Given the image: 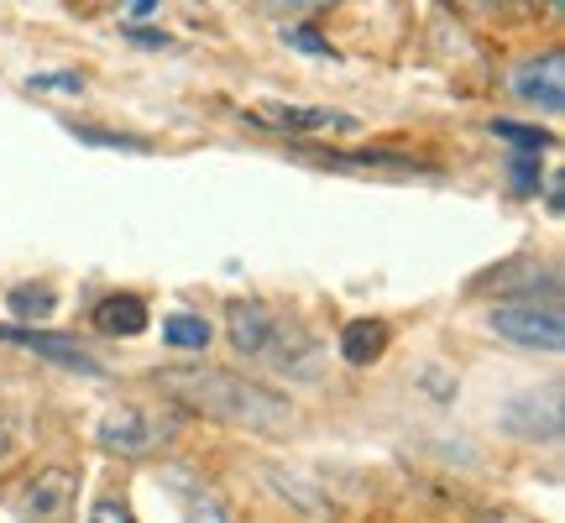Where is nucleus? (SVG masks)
<instances>
[{"label": "nucleus", "mask_w": 565, "mask_h": 523, "mask_svg": "<svg viewBox=\"0 0 565 523\" xmlns=\"http://www.w3.org/2000/svg\"><path fill=\"white\" fill-rule=\"evenodd\" d=\"M461 11H471V17H482V21H498L508 11V0H456Z\"/></svg>", "instance_id": "27"}, {"label": "nucleus", "mask_w": 565, "mask_h": 523, "mask_svg": "<svg viewBox=\"0 0 565 523\" xmlns=\"http://www.w3.org/2000/svg\"><path fill=\"white\" fill-rule=\"evenodd\" d=\"M498 429L529 445H561V429H565L561 387H524V393H513L498 408Z\"/></svg>", "instance_id": "3"}, {"label": "nucleus", "mask_w": 565, "mask_h": 523, "mask_svg": "<svg viewBox=\"0 0 565 523\" xmlns=\"http://www.w3.org/2000/svg\"><path fill=\"white\" fill-rule=\"evenodd\" d=\"M126 42H137V47H147V53L173 47V38H168V32H152V26H141V21H131V26H126Z\"/></svg>", "instance_id": "25"}, {"label": "nucleus", "mask_w": 565, "mask_h": 523, "mask_svg": "<svg viewBox=\"0 0 565 523\" xmlns=\"http://www.w3.org/2000/svg\"><path fill=\"white\" fill-rule=\"evenodd\" d=\"M89 320H95V330L110 335V341H137L141 330L152 324V314H147V299H141V293H105Z\"/></svg>", "instance_id": "12"}, {"label": "nucleus", "mask_w": 565, "mask_h": 523, "mask_svg": "<svg viewBox=\"0 0 565 523\" xmlns=\"http://www.w3.org/2000/svg\"><path fill=\"white\" fill-rule=\"evenodd\" d=\"M257 362H267L288 383H315L324 372V345L303 320H278L273 314V330H267V345Z\"/></svg>", "instance_id": "4"}, {"label": "nucleus", "mask_w": 565, "mask_h": 523, "mask_svg": "<svg viewBox=\"0 0 565 523\" xmlns=\"http://www.w3.org/2000/svg\"><path fill=\"white\" fill-rule=\"evenodd\" d=\"M0 345H26L32 356L42 362H58L68 372H84V377H105V366L84 351L74 335H53V330H11V324H0Z\"/></svg>", "instance_id": "10"}, {"label": "nucleus", "mask_w": 565, "mask_h": 523, "mask_svg": "<svg viewBox=\"0 0 565 523\" xmlns=\"http://www.w3.org/2000/svg\"><path fill=\"white\" fill-rule=\"evenodd\" d=\"M95 435H100L105 456H121V461H141V456H152V450H158V440H168V435H162V424H158V414H147V408H137V403L110 408Z\"/></svg>", "instance_id": "5"}, {"label": "nucleus", "mask_w": 565, "mask_h": 523, "mask_svg": "<svg viewBox=\"0 0 565 523\" xmlns=\"http://www.w3.org/2000/svg\"><path fill=\"white\" fill-rule=\"evenodd\" d=\"M487 330L503 335L508 345H519V351L561 356V345H565L561 299H503L498 309H487Z\"/></svg>", "instance_id": "2"}, {"label": "nucleus", "mask_w": 565, "mask_h": 523, "mask_svg": "<svg viewBox=\"0 0 565 523\" xmlns=\"http://www.w3.org/2000/svg\"><path fill=\"white\" fill-rule=\"evenodd\" d=\"M267 487H273L288 508H299L303 519H330V513H335V503H330V498H324L309 477H299V471H282V466H273V471H267Z\"/></svg>", "instance_id": "15"}, {"label": "nucleus", "mask_w": 565, "mask_h": 523, "mask_svg": "<svg viewBox=\"0 0 565 523\" xmlns=\"http://www.w3.org/2000/svg\"><path fill=\"white\" fill-rule=\"evenodd\" d=\"M545 210H550V215H561V210H565V179H561V173H550V179H545Z\"/></svg>", "instance_id": "28"}, {"label": "nucleus", "mask_w": 565, "mask_h": 523, "mask_svg": "<svg viewBox=\"0 0 565 523\" xmlns=\"http://www.w3.org/2000/svg\"><path fill=\"white\" fill-rule=\"evenodd\" d=\"M89 519L95 523H126L131 519V503H126V498H100V503L89 508Z\"/></svg>", "instance_id": "26"}, {"label": "nucleus", "mask_w": 565, "mask_h": 523, "mask_svg": "<svg viewBox=\"0 0 565 523\" xmlns=\"http://www.w3.org/2000/svg\"><path fill=\"white\" fill-rule=\"evenodd\" d=\"M152 383L168 398L189 403L194 414L236 424L246 435H282L294 424V403L282 393H273L263 383H246V377L221 372V366H162V372H152Z\"/></svg>", "instance_id": "1"}, {"label": "nucleus", "mask_w": 565, "mask_h": 523, "mask_svg": "<svg viewBox=\"0 0 565 523\" xmlns=\"http://www.w3.org/2000/svg\"><path fill=\"white\" fill-rule=\"evenodd\" d=\"M330 0H257V11L263 17H273V21H282V17H294V21H315V11H324Z\"/></svg>", "instance_id": "22"}, {"label": "nucleus", "mask_w": 565, "mask_h": 523, "mask_svg": "<svg viewBox=\"0 0 565 523\" xmlns=\"http://www.w3.org/2000/svg\"><path fill=\"white\" fill-rule=\"evenodd\" d=\"M11 445H17V435H11V419H6V414H0V461H6V456H11Z\"/></svg>", "instance_id": "30"}, {"label": "nucleus", "mask_w": 565, "mask_h": 523, "mask_svg": "<svg viewBox=\"0 0 565 523\" xmlns=\"http://www.w3.org/2000/svg\"><path fill=\"white\" fill-rule=\"evenodd\" d=\"M282 42H288V47H299V53H309V58H341V53H335V42L315 32V21H294V26H282Z\"/></svg>", "instance_id": "20"}, {"label": "nucleus", "mask_w": 565, "mask_h": 523, "mask_svg": "<svg viewBox=\"0 0 565 523\" xmlns=\"http://www.w3.org/2000/svg\"><path fill=\"white\" fill-rule=\"evenodd\" d=\"M267 330H273V309L257 299H236L225 309V335H231V351H242L246 362H257L267 345Z\"/></svg>", "instance_id": "13"}, {"label": "nucleus", "mask_w": 565, "mask_h": 523, "mask_svg": "<svg viewBox=\"0 0 565 523\" xmlns=\"http://www.w3.org/2000/svg\"><path fill=\"white\" fill-rule=\"evenodd\" d=\"M252 121L257 126H273V131H303V137H315V131H356V116H345V110H330V105H288V100H263L252 110Z\"/></svg>", "instance_id": "9"}, {"label": "nucleus", "mask_w": 565, "mask_h": 523, "mask_svg": "<svg viewBox=\"0 0 565 523\" xmlns=\"http://www.w3.org/2000/svg\"><path fill=\"white\" fill-rule=\"evenodd\" d=\"M508 173H513V194H540V152H513Z\"/></svg>", "instance_id": "21"}, {"label": "nucleus", "mask_w": 565, "mask_h": 523, "mask_svg": "<svg viewBox=\"0 0 565 523\" xmlns=\"http://www.w3.org/2000/svg\"><path fill=\"white\" fill-rule=\"evenodd\" d=\"M158 6H162V0H121L126 21H152V17H158Z\"/></svg>", "instance_id": "29"}, {"label": "nucleus", "mask_w": 565, "mask_h": 523, "mask_svg": "<svg viewBox=\"0 0 565 523\" xmlns=\"http://www.w3.org/2000/svg\"><path fill=\"white\" fill-rule=\"evenodd\" d=\"M419 387H429V398L435 403H450L456 393H461L456 372H440V366H419Z\"/></svg>", "instance_id": "24"}, {"label": "nucleus", "mask_w": 565, "mask_h": 523, "mask_svg": "<svg viewBox=\"0 0 565 523\" xmlns=\"http://www.w3.org/2000/svg\"><path fill=\"white\" fill-rule=\"evenodd\" d=\"M11 508H17L21 519H68V513H74V471H68V466H42V471H32V477L17 487Z\"/></svg>", "instance_id": "8"}, {"label": "nucleus", "mask_w": 565, "mask_h": 523, "mask_svg": "<svg viewBox=\"0 0 565 523\" xmlns=\"http://www.w3.org/2000/svg\"><path fill=\"white\" fill-rule=\"evenodd\" d=\"M210 335H215L210 320H204V314H189V309L162 320V345H168V351H210Z\"/></svg>", "instance_id": "17"}, {"label": "nucleus", "mask_w": 565, "mask_h": 523, "mask_svg": "<svg viewBox=\"0 0 565 523\" xmlns=\"http://www.w3.org/2000/svg\"><path fill=\"white\" fill-rule=\"evenodd\" d=\"M53 89H58V95H79L84 74H32V79H26V95H53Z\"/></svg>", "instance_id": "23"}, {"label": "nucleus", "mask_w": 565, "mask_h": 523, "mask_svg": "<svg viewBox=\"0 0 565 523\" xmlns=\"http://www.w3.org/2000/svg\"><path fill=\"white\" fill-rule=\"evenodd\" d=\"M6 309H11L21 324H38L58 309V288H53V282H17V288L6 293Z\"/></svg>", "instance_id": "16"}, {"label": "nucleus", "mask_w": 565, "mask_h": 523, "mask_svg": "<svg viewBox=\"0 0 565 523\" xmlns=\"http://www.w3.org/2000/svg\"><path fill=\"white\" fill-rule=\"evenodd\" d=\"M162 487L179 498L189 519H210V523H231V519H236V513H231V503H225V498L204 482V477H194L189 466H162Z\"/></svg>", "instance_id": "11"}, {"label": "nucleus", "mask_w": 565, "mask_h": 523, "mask_svg": "<svg viewBox=\"0 0 565 523\" xmlns=\"http://www.w3.org/2000/svg\"><path fill=\"white\" fill-rule=\"evenodd\" d=\"M63 131L84 147H110V152H152V141L131 137V131H105V126H89V121H63Z\"/></svg>", "instance_id": "18"}, {"label": "nucleus", "mask_w": 565, "mask_h": 523, "mask_svg": "<svg viewBox=\"0 0 565 523\" xmlns=\"http://www.w3.org/2000/svg\"><path fill=\"white\" fill-rule=\"evenodd\" d=\"M561 11H565V0H545V17L550 21H561Z\"/></svg>", "instance_id": "31"}, {"label": "nucleus", "mask_w": 565, "mask_h": 523, "mask_svg": "<svg viewBox=\"0 0 565 523\" xmlns=\"http://www.w3.org/2000/svg\"><path fill=\"white\" fill-rule=\"evenodd\" d=\"M492 137L508 141L513 152H550V147H555V131H545V126H519V121H492Z\"/></svg>", "instance_id": "19"}, {"label": "nucleus", "mask_w": 565, "mask_h": 523, "mask_svg": "<svg viewBox=\"0 0 565 523\" xmlns=\"http://www.w3.org/2000/svg\"><path fill=\"white\" fill-rule=\"evenodd\" d=\"M513 95L534 110H545V116H561L565 110V58L561 47H550V53H534L513 68Z\"/></svg>", "instance_id": "7"}, {"label": "nucleus", "mask_w": 565, "mask_h": 523, "mask_svg": "<svg viewBox=\"0 0 565 523\" xmlns=\"http://www.w3.org/2000/svg\"><path fill=\"white\" fill-rule=\"evenodd\" d=\"M477 293L498 299H561V267L555 262H503L471 282Z\"/></svg>", "instance_id": "6"}, {"label": "nucleus", "mask_w": 565, "mask_h": 523, "mask_svg": "<svg viewBox=\"0 0 565 523\" xmlns=\"http://www.w3.org/2000/svg\"><path fill=\"white\" fill-rule=\"evenodd\" d=\"M387 341H393V335H387L383 320H345L335 351H341L345 366H372V362H383Z\"/></svg>", "instance_id": "14"}]
</instances>
